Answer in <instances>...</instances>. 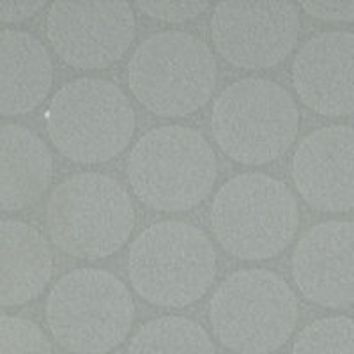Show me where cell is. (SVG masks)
I'll return each mask as SVG.
<instances>
[{
    "label": "cell",
    "instance_id": "obj_5",
    "mask_svg": "<svg viewBox=\"0 0 354 354\" xmlns=\"http://www.w3.org/2000/svg\"><path fill=\"white\" fill-rule=\"evenodd\" d=\"M133 96L153 113L183 117L204 106L216 85L209 46L183 30H163L138 44L128 64Z\"/></svg>",
    "mask_w": 354,
    "mask_h": 354
},
{
    "label": "cell",
    "instance_id": "obj_18",
    "mask_svg": "<svg viewBox=\"0 0 354 354\" xmlns=\"http://www.w3.org/2000/svg\"><path fill=\"white\" fill-rule=\"evenodd\" d=\"M128 354H216V351L198 322L186 317H160L138 330Z\"/></svg>",
    "mask_w": 354,
    "mask_h": 354
},
{
    "label": "cell",
    "instance_id": "obj_14",
    "mask_svg": "<svg viewBox=\"0 0 354 354\" xmlns=\"http://www.w3.org/2000/svg\"><path fill=\"white\" fill-rule=\"evenodd\" d=\"M292 85L303 105L330 117L354 113V32L312 37L294 59Z\"/></svg>",
    "mask_w": 354,
    "mask_h": 354
},
{
    "label": "cell",
    "instance_id": "obj_17",
    "mask_svg": "<svg viewBox=\"0 0 354 354\" xmlns=\"http://www.w3.org/2000/svg\"><path fill=\"white\" fill-rule=\"evenodd\" d=\"M0 241V303L18 306L37 298L53 271L52 250L25 221L4 220Z\"/></svg>",
    "mask_w": 354,
    "mask_h": 354
},
{
    "label": "cell",
    "instance_id": "obj_11",
    "mask_svg": "<svg viewBox=\"0 0 354 354\" xmlns=\"http://www.w3.org/2000/svg\"><path fill=\"white\" fill-rule=\"evenodd\" d=\"M53 50L75 69H103L119 61L135 37L126 2H55L46 17Z\"/></svg>",
    "mask_w": 354,
    "mask_h": 354
},
{
    "label": "cell",
    "instance_id": "obj_23",
    "mask_svg": "<svg viewBox=\"0 0 354 354\" xmlns=\"http://www.w3.org/2000/svg\"><path fill=\"white\" fill-rule=\"evenodd\" d=\"M44 8V2H2L0 4V18L6 24H18L27 18H32L39 9Z\"/></svg>",
    "mask_w": 354,
    "mask_h": 354
},
{
    "label": "cell",
    "instance_id": "obj_21",
    "mask_svg": "<svg viewBox=\"0 0 354 354\" xmlns=\"http://www.w3.org/2000/svg\"><path fill=\"white\" fill-rule=\"evenodd\" d=\"M211 8L209 2H138L137 9L154 20L183 24L204 15Z\"/></svg>",
    "mask_w": 354,
    "mask_h": 354
},
{
    "label": "cell",
    "instance_id": "obj_2",
    "mask_svg": "<svg viewBox=\"0 0 354 354\" xmlns=\"http://www.w3.org/2000/svg\"><path fill=\"white\" fill-rule=\"evenodd\" d=\"M128 273L145 301L181 308L209 290L216 257L201 229L185 221H160L133 241Z\"/></svg>",
    "mask_w": 354,
    "mask_h": 354
},
{
    "label": "cell",
    "instance_id": "obj_19",
    "mask_svg": "<svg viewBox=\"0 0 354 354\" xmlns=\"http://www.w3.org/2000/svg\"><path fill=\"white\" fill-rule=\"evenodd\" d=\"M292 354H354V319L326 317L312 322L298 335Z\"/></svg>",
    "mask_w": 354,
    "mask_h": 354
},
{
    "label": "cell",
    "instance_id": "obj_7",
    "mask_svg": "<svg viewBox=\"0 0 354 354\" xmlns=\"http://www.w3.org/2000/svg\"><path fill=\"white\" fill-rule=\"evenodd\" d=\"M220 245L239 259H270L292 241L298 202L289 186L264 174H243L220 188L211 207Z\"/></svg>",
    "mask_w": 354,
    "mask_h": 354
},
{
    "label": "cell",
    "instance_id": "obj_12",
    "mask_svg": "<svg viewBox=\"0 0 354 354\" xmlns=\"http://www.w3.org/2000/svg\"><path fill=\"white\" fill-rule=\"evenodd\" d=\"M292 277L310 301L326 308L354 305L353 221H324L306 230L294 250Z\"/></svg>",
    "mask_w": 354,
    "mask_h": 354
},
{
    "label": "cell",
    "instance_id": "obj_16",
    "mask_svg": "<svg viewBox=\"0 0 354 354\" xmlns=\"http://www.w3.org/2000/svg\"><path fill=\"white\" fill-rule=\"evenodd\" d=\"M53 158L36 133L6 124L0 135V202L2 211H21L36 204L48 188Z\"/></svg>",
    "mask_w": 354,
    "mask_h": 354
},
{
    "label": "cell",
    "instance_id": "obj_6",
    "mask_svg": "<svg viewBox=\"0 0 354 354\" xmlns=\"http://www.w3.org/2000/svg\"><path fill=\"white\" fill-rule=\"evenodd\" d=\"M298 298L282 277L266 270L230 274L214 292L209 321L225 347L239 354H270L296 330Z\"/></svg>",
    "mask_w": 354,
    "mask_h": 354
},
{
    "label": "cell",
    "instance_id": "obj_4",
    "mask_svg": "<svg viewBox=\"0 0 354 354\" xmlns=\"http://www.w3.org/2000/svg\"><path fill=\"white\" fill-rule=\"evenodd\" d=\"M133 315L135 305L124 283L94 268L64 274L46 301L50 333L73 354H105L121 346Z\"/></svg>",
    "mask_w": 354,
    "mask_h": 354
},
{
    "label": "cell",
    "instance_id": "obj_3",
    "mask_svg": "<svg viewBox=\"0 0 354 354\" xmlns=\"http://www.w3.org/2000/svg\"><path fill=\"white\" fill-rule=\"evenodd\" d=\"M50 238L77 259H105L121 250L135 225L126 189L103 174L71 176L53 189L46 207Z\"/></svg>",
    "mask_w": 354,
    "mask_h": 354
},
{
    "label": "cell",
    "instance_id": "obj_9",
    "mask_svg": "<svg viewBox=\"0 0 354 354\" xmlns=\"http://www.w3.org/2000/svg\"><path fill=\"white\" fill-rule=\"evenodd\" d=\"M44 126L59 153L77 163H103L126 149L135 112L109 80L78 78L52 97Z\"/></svg>",
    "mask_w": 354,
    "mask_h": 354
},
{
    "label": "cell",
    "instance_id": "obj_20",
    "mask_svg": "<svg viewBox=\"0 0 354 354\" xmlns=\"http://www.w3.org/2000/svg\"><path fill=\"white\" fill-rule=\"evenodd\" d=\"M2 354H53L50 340L37 324L24 317L2 315Z\"/></svg>",
    "mask_w": 354,
    "mask_h": 354
},
{
    "label": "cell",
    "instance_id": "obj_22",
    "mask_svg": "<svg viewBox=\"0 0 354 354\" xmlns=\"http://www.w3.org/2000/svg\"><path fill=\"white\" fill-rule=\"evenodd\" d=\"M301 9L324 21L354 20V2H303Z\"/></svg>",
    "mask_w": 354,
    "mask_h": 354
},
{
    "label": "cell",
    "instance_id": "obj_13",
    "mask_svg": "<svg viewBox=\"0 0 354 354\" xmlns=\"http://www.w3.org/2000/svg\"><path fill=\"white\" fill-rule=\"evenodd\" d=\"M292 179L314 209H354V128L328 126L303 138L292 158Z\"/></svg>",
    "mask_w": 354,
    "mask_h": 354
},
{
    "label": "cell",
    "instance_id": "obj_15",
    "mask_svg": "<svg viewBox=\"0 0 354 354\" xmlns=\"http://www.w3.org/2000/svg\"><path fill=\"white\" fill-rule=\"evenodd\" d=\"M0 57V113L21 115L39 106L53 80L52 59L37 37L4 28Z\"/></svg>",
    "mask_w": 354,
    "mask_h": 354
},
{
    "label": "cell",
    "instance_id": "obj_1",
    "mask_svg": "<svg viewBox=\"0 0 354 354\" xmlns=\"http://www.w3.org/2000/svg\"><path fill=\"white\" fill-rule=\"evenodd\" d=\"M133 192L156 211H188L209 195L216 158L201 133L163 126L145 133L126 163Z\"/></svg>",
    "mask_w": 354,
    "mask_h": 354
},
{
    "label": "cell",
    "instance_id": "obj_10",
    "mask_svg": "<svg viewBox=\"0 0 354 354\" xmlns=\"http://www.w3.org/2000/svg\"><path fill=\"white\" fill-rule=\"evenodd\" d=\"M298 34V6L289 2H221L213 9L214 48L238 68L280 64L292 53Z\"/></svg>",
    "mask_w": 354,
    "mask_h": 354
},
{
    "label": "cell",
    "instance_id": "obj_8",
    "mask_svg": "<svg viewBox=\"0 0 354 354\" xmlns=\"http://www.w3.org/2000/svg\"><path fill=\"white\" fill-rule=\"evenodd\" d=\"M211 128L227 156L245 165H262L292 145L299 113L282 85L266 78H243L216 97Z\"/></svg>",
    "mask_w": 354,
    "mask_h": 354
}]
</instances>
